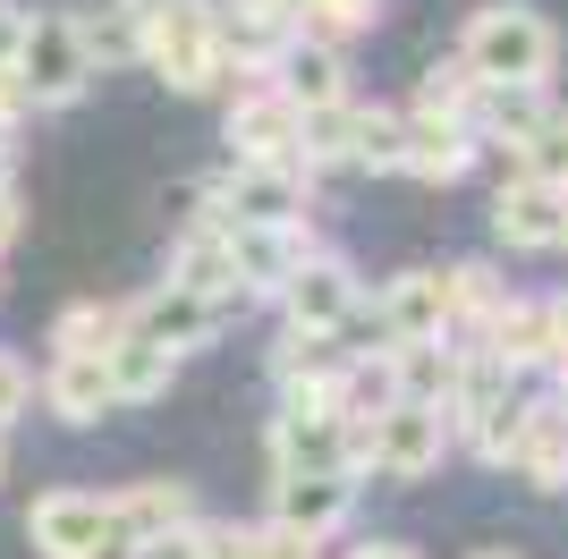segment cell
Here are the masks:
<instances>
[{
    "instance_id": "e0dca14e",
    "label": "cell",
    "mask_w": 568,
    "mask_h": 559,
    "mask_svg": "<svg viewBox=\"0 0 568 559\" xmlns=\"http://www.w3.org/2000/svg\"><path fill=\"white\" fill-rule=\"evenodd\" d=\"M348 517H356L348 475H272V526H288L306 542H332Z\"/></svg>"
},
{
    "instance_id": "f35d334b",
    "label": "cell",
    "mask_w": 568,
    "mask_h": 559,
    "mask_svg": "<svg viewBox=\"0 0 568 559\" xmlns=\"http://www.w3.org/2000/svg\"><path fill=\"white\" fill-rule=\"evenodd\" d=\"M551 398H560V416H568V373H560V382H551Z\"/></svg>"
},
{
    "instance_id": "ffe728a7",
    "label": "cell",
    "mask_w": 568,
    "mask_h": 559,
    "mask_svg": "<svg viewBox=\"0 0 568 559\" xmlns=\"http://www.w3.org/2000/svg\"><path fill=\"white\" fill-rule=\"evenodd\" d=\"M475 348L493 356L509 382H526V373H544V314H535V297H500V314L484 331H475Z\"/></svg>"
},
{
    "instance_id": "7402d4cb",
    "label": "cell",
    "mask_w": 568,
    "mask_h": 559,
    "mask_svg": "<svg viewBox=\"0 0 568 559\" xmlns=\"http://www.w3.org/2000/svg\"><path fill=\"white\" fill-rule=\"evenodd\" d=\"M450 348H475V331L500 314V297H509V280L493 272L484 255H467V263H450Z\"/></svg>"
},
{
    "instance_id": "83f0119b",
    "label": "cell",
    "mask_w": 568,
    "mask_h": 559,
    "mask_svg": "<svg viewBox=\"0 0 568 559\" xmlns=\"http://www.w3.org/2000/svg\"><path fill=\"white\" fill-rule=\"evenodd\" d=\"M297 9V34H314V43L348 51L356 34H374L382 26V0H288Z\"/></svg>"
},
{
    "instance_id": "f546056e",
    "label": "cell",
    "mask_w": 568,
    "mask_h": 559,
    "mask_svg": "<svg viewBox=\"0 0 568 559\" xmlns=\"http://www.w3.org/2000/svg\"><path fill=\"white\" fill-rule=\"evenodd\" d=\"M179 559H246V526L237 517H195L179 535Z\"/></svg>"
},
{
    "instance_id": "277c9868",
    "label": "cell",
    "mask_w": 568,
    "mask_h": 559,
    "mask_svg": "<svg viewBox=\"0 0 568 559\" xmlns=\"http://www.w3.org/2000/svg\"><path fill=\"white\" fill-rule=\"evenodd\" d=\"M272 305L288 314V331H306V339H339V331H356V314H365V280H356L348 255L314 246V255L288 272V288Z\"/></svg>"
},
{
    "instance_id": "7a4b0ae2",
    "label": "cell",
    "mask_w": 568,
    "mask_h": 559,
    "mask_svg": "<svg viewBox=\"0 0 568 559\" xmlns=\"http://www.w3.org/2000/svg\"><path fill=\"white\" fill-rule=\"evenodd\" d=\"M136 60L162 77L170 93H213V85H230V69H221L213 0H144V18H136Z\"/></svg>"
},
{
    "instance_id": "8fae6325",
    "label": "cell",
    "mask_w": 568,
    "mask_h": 559,
    "mask_svg": "<svg viewBox=\"0 0 568 559\" xmlns=\"http://www.w3.org/2000/svg\"><path fill=\"white\" fill-rule=\"evenodd\" d=\"M111 517L144 542V559H153V551H179V535H187L204 509H195V484H179V475H136V484L111 491Z\"/></svg>"
},
{
    "instance_id": "30bf717a",
    "label": "cell",
    "mask_w": 568,
    "mask_h": 559,
    "mask_svg": "<svg viewBox=\"0 0 568 559\" xmlns=\"http://www.w3.org/2000/svg\"><path fill=\"white\" fill-rule=\"evenodd\" d=\"M374 331H382V348H407V339H450V280L442 272H390L374 288Z\"/></svg>"
},
{
    "instance_id": "2e32d148",
    "label": "cell",
    "mask_w": 568,
    "mask_h": 559,
    "mask_svg": "<svg viewBox=\"0 0 568 559\" xmlns=\"http://www.w3.org/2000/svg\"><path fill=\"white\" fill-rule=\"evenodd\" d=\"M263 85L281 93L297 119L339 111V102H348V51H332V43H314V34H297V43L272 60V77H263Z\"/></svg>"
},
{
    "instance_id": "4fadbf2b",
    "label": "cell",
    "mask_w": 568,
    "mask_h": 559,
    "mask_svg": "<svg viewBox=\"0 0 568 559\" xmlns=\"http://www.w3.org/2000/svg\"><path fill=\"white\" fill-rule=\"evenodd\" d=\"M102 535H111V491H43L26 509V542L43 559H94Z\"/></svg>"
},
{
    "instance_id": "ba28073f",
    "label": "cell",
    "mask_w": 568,
    "mask_h": 559,
    "mask_svg": "<svg viewBox=\"0 0 568 559\" xmlns=\"http://www.w3.org/2000/svg\"><path fill=\"white\" fill-rule=\"evenodd\" d=\"M450 449H458V441H450V416H442V407L399 398V407L374 424V458H365V475H382V484H425Z\"/></svg>"
},
{
    "instance_id": "5bb4252c",
    "label": "cell",
    "mask_w": 568,
    "mask_h": 559,
    "mask_svg": "<svg viewBox=\"0 0 568 559\" xmlns=\"http://www.w3.org/2000/svg\"><path fill=\"white\" fill-rule=\"evenodd\" d=\"M221 255H230V280L237 297H281L288 272L314 255V230H221Z\"/></svg>"
},
{
    "instance_id": "d6a6232c",
    "label": "cell",
    "mask_w": 568,
    "mask_h": 559,
    "mask_svg": "<svg viewBox=\"0 0 568 559\" xmlns=\"http://www.w3.org/2000/svg\"><path fill=\"white\" fill-rule=\"evenodd\" d=\"M246 559H323V542H306V535H288V526H246Z\"/></svg>"
},
{
    "instance_id": "ac0fdd59",
    "label": "cell",
    "mask_w": 568,
    "mask_h": 559,
    "mask_svg": "<svg viewBox=\"0 0 568 559\" xmlns=\"http://www.w3.org/2000/svg\"><path fill=\"white\" fill-rule=\"evenodd\" d=\"M263 449H272V475H348V433H339V416H297V407H281L272 433H263Z\"/></svg>"
},
{
    "instance_id": "74e56055",
    "label": "cell",
    "mask_w": 568,
    "mask_h": 559,
    "mask_svg": "<svg viewBox=\"0 0 568 559\" xmlns=\"http://www.w3.org/2000/svg\"><path fill=\"white\" fill-rule=\"evenodd\" d=\"M467 559H526V551H509V542H493V551H467Z\"/></svg>"
},
{
    "instance_id": "8992f818",
    "label": "cell",
    "mask_w": 568,
    "mask_h": 559,
    "mask_svg": "<svg viewBox=\"0 0 568 559\" xmlns=\"http://www.w3.org/2000/svg\"><path fill=\"white\" fill-rule=\"evenodd\" d=\"M221 144H230V170H297V111L255 77V85L230 93ZM297 179H306V170H297Z\"/></svg>"
},
{
    "instance_id": "836d02e7",
    "label": "cell",
    "mask_w": 568,
    "mask_h": 559,
    "mask_svg": "<svg viewBox=\"0 0 568 559\" xmlns=\"http://www.w3.org/2000/svg\"><path fill=\"white\" fill-rule=\"evenodd\" d=\"M26 407H34V373H26V356H9V348H0V433H9V424H18Z\"/></svg>"
},
{
    "instance_id": "4dcf8cb0",
    "label": "cell",
    "mask_w": 568,
    "mask_h": 559,
    "mask_svg": "<svg viewBox=\"0 0 568 559\" xmlns=\"http://www.w3.org/2000/svg\"><path fill=\"white\" fill-rule=\"evenodd\" d=\"M162 212H170V230H179V237H187V230H221L213 179H179V186H162Z\"/></svg>"
},
{
    "instance_id": "5b68a950",
    "label": "cell",
    "mask_w": 568,
    "mask_h": 559,
    "mask_svg": "<svg viewBox=\"0 0 568 559\" xmlns=\"http://www.w3.org/2000/svg\"><path fill=\"white\" fill-rule=\"evenodd\" d=\"M237 314H246L237 297H187V288L153 280L144 297H128V339H144V348H162V356H195V348H213Z\"/></svg>"
},
{
    "instance_id": "9c48e42d",
    "label": "cell",
    "mask_w": 568,
    "mask_h": 559,
    "mask_svg": "<svg viewBox=\"0 0 568 559\" xmlns=\"http://www.w3.org/2000/svg\"><path fill=\"white\" fill-rule=\"evenodd\" d=\"M493 237L518 255H568V186L500 179L493 186Z\"/></svg>"
},
{
    "instance_id": "484cf974",
    "label": "cell",
    "mask_w": 568,
    "mask_h": 559,
    "mask_svg": "<svg viewBox=\"0 0 568 559\" xmlns=\"http://www.w3.org/2000/svg\"><path fill=\"white\" fill-rule=\"evenodd\" d=\"M348 170H374V179L399 170V111L390 102H348Z\"/></svg>"
},
{
    "instance_id": "3957f363",
    "label": "cell",
    "mask_w": 568,
    "mask_h": 559,
    "mask_svg": "<svg viewBox=\"0 0 568 559\" xmlns=\"http://www.w3.org/2000/svg\"><path fill=\"white\" fill-rule=\"evenodd\" d=\"M9 77H18L26 111H69V102H85L94 60H85V43H77V18H69V9H43V18L26 9V34H18Z\"/></svg>"
},
{
    "instance_id": "e575fe53",
    "label": "cell",
    "mask_w": 568,
    "mask_h": 559,
    "mask_svg": "<svg viewBox=\"0 0 568 559\" xmlns=\"http://www.w3.org/2000/svg\"><path fill=\"white\" fill-rule=\"evenodd\" d=\"M18 230H26V212H18V186H0V255L18 246Z\"/></svg>"
},
{
    "instance_id": "ab89813d",
    "label": "cell",
    "mask_w": 568,
    "mask_h": 559,
    "mask_svg": "<svg viewBox=\"0 0 568 559\" xmlns=\"http://www.w3.org/2000/svg\"><path fill=\"white\" fill-rule=\"evenodd\" d=\"M0 475H9V449H0Z\"/></svg>"
},
{
    "instance_id": "44dd1931",
    "label": "cell",
    "mask_w": 568,
    "mask_h": 559,
    "mask_svg": "<svg viewBox=\"0 0 568 559\" xmlns=\"http://www.w3.org/2000/svg\"><path fill=\"white\" fill-rule=\"evenodd\" d=\"M162 288H187V297H237L230 255H221V230H187V237H170ZM237 305H246V297H237Z\"/></svg>"
},
{
    "instance_id": "6da1fadb",
    "label": "cell",
    "mask_w": 568,
    "mask_h": 559,
    "mask_svg": "<svg viewBox=\"0 0 568 559\" xmlns=\"http://www.w3.org/2000/svg\"><path fill=\"white\" fill-rule=\"evenodd\" d=\"M458 60H467L475 85H518V93H551L560 77V26L526 0H484L458 34Z\"/></svg>"
},
{
    "instance_id": "d6986e66",
    "label": "cell",
    "mask_w": 568,
    "mask_h": 559,
    "mask_svg": "<svg viewBox=\"0 0 568 559\" xmlns=\"http://www.w3.org/2000/svg\"><path fill=\"white\" fill-rule=\"evenodd\" d=\"M43 407H51L60 424H102V416L119 407L102 356H51V365H43Z\"/></svg>"
},
{
    "instance_id": "d4e9b609",
    "label": "cell",
    "mask_w": 568,
    "mask_h": 559,
    "mask_svg": "<svg viewBox=\"0 0 568 559\" xmlns=\"http://www.w3.org/2000/svg\"><path fill=\"white\" fill-rule=\"evenodd\" d=\"M102 373H111V398H119V407H153V398L179 382V356L144 348V339H119V348L102 356Z\"/></svg>"
},
{
    "instance_id": "d590c367",
    "label": "cell",
    "mask_w": 568,
    "mask_h": 559,
    "mask_svg": "<svg viewBox=\"0 0 568 559\" xmlns=\"http://www.w3.org/2000/svg\"><path fill=\"white\" fill-rule=\"evenodd\" d=\"M348 559H425V551H416V542H356Z\"/></svg>"
},
{
    "instance_id": "cb8c5ba5",
    "label": "cell",
    "mask_w": 568,
    "mask_h": 559,
    "mask_svg": "<svg viewBox=\"0 0 568 559\" xmlns=\"http://www.w3.org/2000/svg\"><path fill=\"white\" fill-rule=\"evenodd\" d=\"M500 179H544V186H568V111L551 102L535 128H526L509 153H500Z\"/></svg>"
},
{
    "instance_id": "9a60e30c",
    "label": "cell",
    "mask_w": 568,
    "mask_h": 559,
    "mask_svg": "<svg viewBox=\"0 0 568 559\" xmlns=\"http://www.w3.org/2000/svg\"><path fill=\"white\" fill-rule=\"evenodd\" d=\"M484 162V144L458 128V119H433V111H399V179H425V186H458L467 170Z\"/></svg>"
},
{
    "instance_id": "8d00e7d4",
    "label": "cell",
    "mask_w": 568,
    "mask_h": 559,
    "mask_svg": "<svg viewBox=\"0 0 568 559\" xmlns=\"http://www.w3.org/2000/svg\"><path fill=\"white\" fill-rule=\"evenodd\" d=\"M0 186H18V128H0Z\"/></svg>"
},
{
    "instance_id": "7c38bea8",
    "label": "cell",
    "mask_w": 568,
    "mask_h": 559,
    "mask_svg": "<svg viewBox=\"0 0 568 559\" xmlns=\"http://www.w3.org/2000/svg\"><path fill=\"white\" fill-rule=\"evenodd\" d=\"M509 475H518L526 491H568V416L551 390H526L518 407V433H509Z\"/></svg>"
},
{
    "instance_id": "52a82bcc",
    "label": "cell",
    "mask_w": 568,
    "mask_h": 559,
    "mask_svg": "<svg viewBox=\"0 0 568 559\" xmlns=\"http://www.w3.org/2000/svg\"><path fill=\"white\" fill-rule=\"evenodd\" d=\"M213 212H221V230H306L314 179H297V170H221Z\"/></svg>"
},
{
    "instance_id": "603a6c76",
    "label": "cell",
    "mask_w": 568,
    "mask_h": 559,
    "mask_svg": "<svg viewBox=\"0 0 568 559\" xmlns=\"http://www.w3.org/2000/svg\"><path fill=\"white\" fill-rule=\"evenodd\" d=\"M119 339H128V305L119 297H77L51 323V356H111Z\"/></svg>"
},
{
    "instance_id": "f1b7e54d",
    "label": "cell",
    "mask_w": 568,
    "mask_h": 559,
    "mask_svg": "<svg viewBox=\"0 0 568 559\" xmlns=\"http://www.w3.org/2000/svg\"><path fill=\"white\" fill-rule=\"evenodd\" d=\"M467 102H475L467 60H458V51H442V60L425 69V85H416V102H407V111H433V119H458V128H467Z\"/></svg>"
},
{
    "instance_id": "1f68e13d",
    "label": "cell",
    "mask_w": 568,
    "mask_h": 559,
    "mask_svg": "<svg viewBox=\"0 0 568 559\" xmlns=\"http://www.w3.org/2000/svg\"><path fill=\"white\" fill-rule=\"evenodd\" d=\"M535 314H544V373L560 382V373H568V288L535 297Z\"/></svg>"
},
{
    "instance_id": "4316f807",
    "label": "cell",
    "mask_w": 568,
    "mask_h": 559,
    "mask_svg": "<svg viewBox=\"0 0 568 559\" xmlns=\"http://www.w3.org/2000/svg\"><path fill=\"white\" fill-rule=\"evenodd\" d=\"M450 339H407V348H390V382H399V398H416V407H442L450 398Z\"/></svg>"
}]
</instances>
